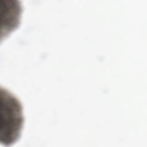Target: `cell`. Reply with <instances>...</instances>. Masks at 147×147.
<instances>
[{
	"instance_id": "cell-1",
	"label": "cell",
	"mask_w": 147,
	"mask_h": 147,
	"mask_svg": "<svg viewBox=\"0 0 147 147\" xmlns=\"http://www.w3.org/2000/svg\"><path fill=\"white\" fill-rule=\"evenodd\" d=\"M0 133L5 145L14 144L20 137L24 118L20 101L6 89L1 88Z\"/></svg>"
}]
</instances>
